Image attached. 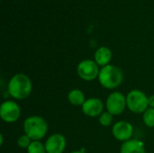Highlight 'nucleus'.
<instances>
[{"mask_svg": "<svg viewBox=\"0 0 154 153\" xmlns=\"http://www.w3.org/2000/svg\"><path fill=\"white\" fill-rule=\"evenodd\" d=\"M106 111L115 115H122L125 108L127 107L126 104V96L119 91H114L108 95L106 100Z\"/></svg>", "mask_w": 154, "mask_h": 153, "instance_id": "6", "label": "nucleus"}, {"mask_svg": "<svg viewBox=\"0 0 154 153\" xmlns=\"http://www.w3.org/2000/svg\"><path fill=\"white\" fill-rule=\"evenodd\" d=\"M47 153H63L67 147V141L63 134L53 133L44 142Z\"/></svg>", "mask_w": 154, "mask_h": 153, "instance_id": "10", "label": "nucleus"}, {"mask_svg": "<svg viewBox=\"0 0 154 153\" xmlns=\"http://www.w3.org/2000/svg\"><path fill=\"white\" fill-rule=\"evenodd\" d=\"M105 104L103 101L97 97H90L88 98L83 106H81V110L83 114L88 117H99L104 112Z\"/></svg>", "mask_w": 154, "mask_h": 153, "instance_id": "9", "label": "nucleus"}, {"mask_svg": "<svg viewBox=\"0 0 154 153\" xmlns=\"http://www.w3.org/2000/svg\"><path fill=\"white\" fill-rule=\"evenodd\" d=\"M21 114V107L14 100H5L0 106V118L5 123H15L20 118Z\"/></svg>", "mask_w": 154, "mask_h": 153, "instance_id": "7", "label": "nucleus"}, {"mask_svg": "<svg viewBox=\"0 0 154 153\" xmlns=\"http://www.w3.org/2000/svg\"><path fill=\"white\" fill-rule=\"evenodd\" d=\"M32 91V82L24 73L14 74L7 83V93L14 100H23L30 96Z\"/></svg>", "mask_w": 154, "mask_h": 153, "instance_id": "1", "label": "nucleus"}, {"mask_svg": "<svg viewBox=\"0 0 154 153\" xmlns=\"http://www.w3.org/2000/svg\"><path fill=\"white\" fill-rule=\"evenodd\" d=\"M127 108L134 114H143L148 108V96L142 90L133 89L126 95Z\"/></svg>", "mask_w": 154, "mask_h": 153, "instance_id": "4", "label": "nucleus"}, {"mask_svg": "<svg viewBox=\"0 0 154 153\" xmlns=\"http://www.w3.org/2000/svg\"><path fill=\"white\" fill-rule=\"evenodd\" d=\"M86 100L87 99H86L85 94L80 89H78V88L71 89L68 94V101L72 106H82Z\"/></svg>", "mask_w": 154, "mask_h": 153, "instance_id": "13", "label": "nucleus"}, {"mask_svg": "<svg viewBox=\"0 0 154 153\" xmlns=\"http://www.w3.org/2000/svg\"><path fill=\"white\" fill-rule=\"evenodd\" d=\"M32 141L30 139L29 136H27L25 133H23V135L19 136V138L17 139V145L19 148L21 149H24V150H27L28 147L30 146L31 142Z\"/></svg>", "mask_w": 154, "mask_h": 153, "instance_id": "17", "label": "nucleus"}, {"mask_svg": "<svg viewBox=\"0 0 154 153\" xmlns=\"http://www.w3.org/2000/svg\"><path fill=\"white\" fill-rule=\"evenodd\" d=\"M26 151L27 153H47L45 144L41 141H32Z\"/></svg>", "mask_w": 154, "mask_h": 153, "instance_id": "14", "label": "nucleus"}, {"mask_svg": "<svg viewBox=\"0 0 154 153\" xmlns=\"http://www.w3.org/2000/svg\"><path fill=\"white\" fill-rule=\"evenodd\" d=\"M120 153H146L144 143L137 139H131L123 142Z\"/></svg>", "mask_w": 154, "mask_h": 153, "instance_id": "12", "label": "nucleus"}, {"mask_svg": "<svg viewBox=\"0 0 154 153\" xmlns=\"http://www.w3.org/2000/svg\"><path fill=\"white\" fill-rule=\"evenodd\" d=\"M100 67L94 60L86 59L81 60L77 66V74L84 81H93L98 78Z\"/></svg>", "mask_w": 154, "mask_h": 153, "instance_id": "5", "label": "nucleus"}, {"mask_svg": "<svg viewBox=\"0 0 154 153\" xmlns=\"http://www.w3.org/2000/svg\"><path fill=\"white\" fill-rule=\"evenodd\" d=\"M112 57H113L112 50L106 46H101L95 51L94 60L100 68H103L110 64L112 60Z\"/></svg>", "mask_w": 154, "mask_h": 153, "instance_id": "11", "label": "nucleus"}, {"mask_svg": "<svg viewBox=\"0 0 154 153\" xmlns=\"http://www.w3.org/2000/svg\"><path fill=\"white\" fill-rule=\"evenodd\" d=\"M143 121L147 127L154 128V108L149 107L143 114Z\"/></svg>", "mask_w": 154, "mask_h": 153, "instance_id": "15", "label": "nucleus"}, {"mask_svg": "<svg viewBox=\"0 0 154 153\" xmlns=\"http://www.w3.org/2000/svg\"><path fill=\"white\" fill-rule=\"evenodd\" d=\"M113 121H114V115L112 114H110L109 112H107V111L103 112L102 115L98 117L99 124L104 127L110 126L113 124Z\"/></svg>", "mask_w": 154, "mask_h": 153, "instance_id": "16", "label": "nucleus"}, {"mask_svg": "<svg viewBox=\"0 0 154 153\" xmlns=\"http://www.w3.org/2000/svg\"><path fill=\"white\" fill-rule=\"evenodd\" d=\"M134 126L127 121H118L112 126V134L114 138L119 142H125L133 138Z\"/></svg>", "mask_w": 154, "mask_h": 153, "instance_id": "8", "label": "nucleus"}, {"mask_svg": "<svg viewBox=\"0 0 154 153\" xmlns=\"http://www.w3.org/2000/svg\"><path fill=\"white\" fill-rule=\"evenodd\" d=\"M148 104H149V107L154 108V95L148 96Z\"/></svg>", "mask_w": 154, "mask_h": 153, "instance_id": "18", "label": "nucleus"}, {"mask_svg": "<svg viewBox=\"0 0 154 153\" xmlns=\"http://www.w3.org/2000/svg\"><path fill=\"white\" fill-rule=\"evenodd\" d=\"M23 129L32 141H42L46 136L49 126L42 116L31 115L23 121Z\"/></svg>", "mask_w": 154, "mask_h": 153, "instance_id": "3", "label": "nucleus"}, {"mask_svg": "<svg viewBox=\"0 0 154 153\" xmlns=\"http://www.w3.org/2000/svg\"><path fill=\"white\" fill-rule=\"evenodd\" d=\"M97 80L104 88L114 90L122 85L124 81V73L117 66L109 64L100 68Z\"/></svg>", "mask_w": 154, "mask_h": 153, "instance_id": "2", "label": "nucleus"}, {"mask_svg": "<svg viewBox=\"0 0 154 153\" xmlns=\"http://www.w3.org/2000/svg\"><path fill=\"white\" fill-rule=\"evenodd\" d=\"M3 144H4V135L3 133H1L0 134V146H3Z\"/></svg>", "mask_w": 154, "mask_h": 153, "instance_id": "20", "label": "nucleus"}, {"mask_svg": "<svg viewBox=\"0 0 154 153\" xmlns=\"http://www.w3.org/2000/svg\"><path fill=\"white\" fill-rule=\"evenodd\" d=\"M69 153H86V150L85 149H80L79 151H71Z\"/></svg>", "mask_w": 154, "mask_h": 153, "instance_id": "19", "label": "nucleus"}]
</instances>
